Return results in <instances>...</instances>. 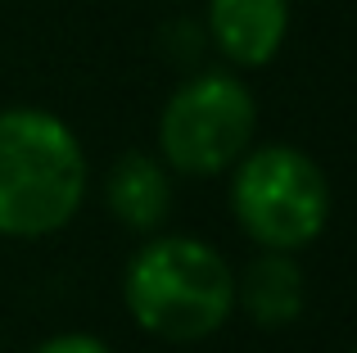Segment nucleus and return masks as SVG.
Masks as SVG:
<instances>
[{"label":"nucleus","instance_id":"obj_3","mask_svg":"<svg viewBox=\"0 0 357 353\" xmlns=\"http://www.w3.org/2000/svg\"><path fill=\"white\" fill-rule=\"evenodd\" d=\"M231 176V218L258 249L317 245L331 222V181L298 145H249Z\"/></svg>","mask_w":357,"mask_h":353},{"label":"nucleus","instance_id":"obj_8","mask_svg":"<svg viewBox=\"0 0 357 353\" xmlns=\"http://www.w3.org/2000/svg\"><path fill=\"white\" fill-rule=\"evenodd\" d=\"M32 353H114L100 336H91V331H59V336L41 340Z\"/></svg>","mask_w":357,"mask_h":353},{"label":"nucleus","instance_id":"obj_6","mask_svg":"<svg viewBox=\"0 0 357 353\" xmlns=\"http://www.w3.org/2000/svg\"><path fill=\"white\" fill-rule=\"evenodd\" d=\"M307 303V276L298 254L289 249H258L244 263V272H236V313L253 322L262 331H280L294 326L303 317Z\"/></svg>","mask_w":357,"mask_h":353},{"label":"nucleus","instance_id":"obj_7","mask_svg":"<svg viewBox=\"0 0 357 353\" xmlns=\"http://www.w3.org/2000/svg\"><path fill=\"white\" fill-rule=\"evenodd\" d=\"M105 204L131 236H154L172 213V168L149 150L118 154L105 172Z\"/></svg>","mask_w":357,"mask_h":353},{"label":"nucleus","instance_id":"obj_5","mask_svg":"<svg viewBox=\"0 0 357 353\" xmlns=\"http://www.w3.org/2000/svg\"><path fill=\"white\" fill-rule=\"evenodd\" d=\"M204 32L231 68H262L289 36V0H208Z\"/></svg>","mask_w":357,"mask_h":353},{"label":"nucleus","instance_id":"obj_1","mask_svg":"<svg viewBox=\"0 0 357 353\" xmlns=\"http://www.w3.org/2000/svg\"><path fill=\"white\" fill-rule=\"evenodd\" d=\"M127 317L163 345H199L236 317V267L199 236H145L122 272Z\"/></svg>","mask_w":357,"mask_h":353},{"label":"nucleus","instance_id":"obj_4","mask_svg":"<svg viewBox=\"0 0 357 353\" xmlns=\"http://www.w3.org/2000/svg\"><path fill=\"white\" fill-rule=\"evenodd\" d=\"M258 100L244 77L204 68L167 96L158 114V159L181 176H222L253 145Z\"/></svg>","mask_w":357,"mask_h":353},{"label":"nucleus","instance_id":"obj_9","mask_svg":"<svg viewBox=\"0 0 357 353\" xmlns=\"http://www.w3.org/2000/svg\"><path fill=\"white\" fill-rule=\"evenodd\" d=\"M353 353H357V349H353Z\"/></svg>","mask_w":357,"mask_h":353},{"label":"nucleus","instance_id":"obj_2","mask_svg":"<svg viewBox=\"0 0 357 353\" xmlns=\"http://www.w3.org/2000/svg\"><path fill=\"white\" fill-rule=\"evenodd\" d=\"M86 190V150L59 114L36 105L0 109V236H54L77 218Z\"/></svg>","mask_w":357,"mask_h":353}]
</instances>
